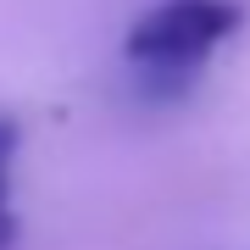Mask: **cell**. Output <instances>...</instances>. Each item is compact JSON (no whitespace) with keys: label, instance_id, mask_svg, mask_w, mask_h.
<instances>
[{"label":"cell","instance_id":"obj_1","mask_svg":"<svg viewBox=\"0 0 250 250\" xmlns=\"http://www.w3.org/2000/svg\"><path fill=\"white\" fill-rule=\"evenodd\" d=\"M233 28H239V6L228 0H161L128 28V56L156 78H172L200 67Z\"/></svg>","mask_w":250,"mask_h":250},{"label":"cell","instance_id":"obj_2","mask_svg":"<svg viewBox=\"0 0 250 250\" xmlns=\"http://www.w3.org/2000/svg\"><path fill=\"white\" fill-rule=\"evenodd\" d=\"M6 156H11V128L0 123V250H11V239H17V217L6 200Z\"/></svg>","mask_w":250,"mask_h":250}]
</instances>
